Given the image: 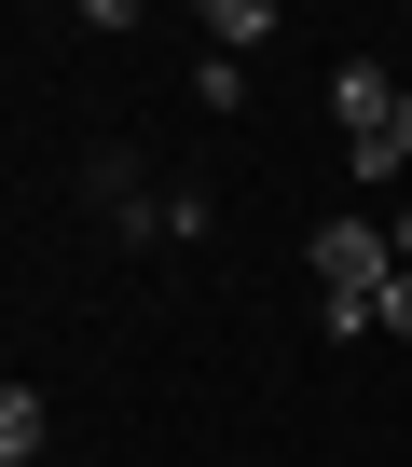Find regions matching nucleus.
<instances>
[{
    "label": "nucleus",
    "instance_id": "1",
    "mask_svg": "<svg viewBox=\"0 0 412 467\" xmlns=\"http://www.w3.org/2000/svg\"><path fill=\"white\" fill-rule=\"evenodd\" d=\"M303 262H316V317L357 344L371 303H385V275H398V234H385V220H316V248H303Z\"/></svg>",
    "mask_w": 412,
    "mask_h": 467
},
{
    "label": "nucleus",
    "instance_id": "2",
    "mask_svg": "<svg viewBox=\"0 0 412 467\" xmlns=\"http://www.w3.org/2000/svg\"><path fill=\"white\" fill-rule=\"evenodd\" d=\"M398 97H412V83H385L371 56H344V69H330V124H344V151H371V138H398Z\"/></svg>",
    "mask_w": 412,
    "mask_h": 467
},
{
    "label": "nucleus",
    "instance_id": "3",
    "mask_svg": "<svg viewBox=\"0 0 412 467\" xmlns=\"http://www.w3.org/2000/svg\"><path fill=\"white\" fill-rule=\"evenodd\" d=\"M28 453H42V385L0 399V467H28Z\"/></svg>",
    "mask_w": 412,
    "mask_h": 467
},
{
    "label": "nucleus",
    "instance_id": "4",
    "mask_svg": "<svg viewBox=\"0 0 412 467\" xmlns=\"http://www.w3.org/2000/svg\"><path fill=\"white\" fill-rule=\"evenodd\" d=\"M206 42H221V56L234 42H275V15H262V0H206Z\"/></svg>",
    "mask_w": 412,
    "mask_h": 467
},
{
    "label": "nucleus",
    "instance_id": "5",
    "mask_svg": "<svg viewBox=\"0 0 412 467\" xmlns=\"http://www.w3.org/2000/svg\"><path fill=\"white\" fill-rule=\"evenodd\" d=\"M371 330H385V344H412V275H385V303H371Z\"/></svg>",
    "mask_w": 412,
    "mask_h": 467
},
{
    "label": "nucleus",
    "instance_id": "6",
    "mask_svg": "<svg viewBox=\"0 0 412 467\" xmlns=\"http://www.w3.org/2000/svg\"><path fill=\"white\" fill-rule=\"evenodd\" d=\"M385 234H398V275H412V206H398V220H385Z\"/></svg>",
    "mask_w": 412,
    "mask_h": 467
},
{
    "label": "nucleus",
    "instance_id": "7",
    "mask_svg": "<svg viewBox=\"0 0 412 467\" xmlns=\"http://www.w3.org/2000/svg\"><path fill=\"white\" fill-rule=\"evenodd\" d=\"M385 151H398V165H412V97H398V138H385Z\"/></svg>",
    "mask_w": 412,
    "mask_h": 467
}]
</instances>
